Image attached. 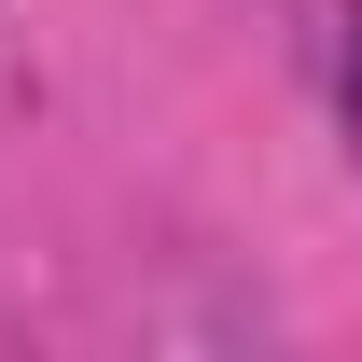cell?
<instances>
[{"label":"cell","instance_id":"1","mask_svg":"<svg viewBox=\"0 0 362 362\" xmlns=\"http://www.w3.org/2000/svg\"><path fill=\"white\" fill-rule=\"evenodd\" d=\"M349 168H362V14H349Z\"/></svg>","mask_w":362,"mask_h":362}]
</instances>
